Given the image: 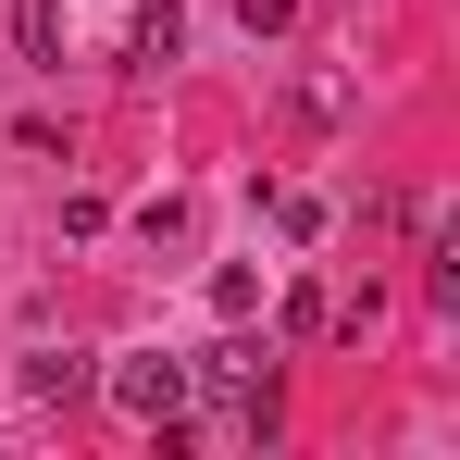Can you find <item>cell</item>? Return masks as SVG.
<instances>
[{
    "label": "cell",
    "mask_w": 460,
    "mask_h": 460,
    "mask_svg": "<svg viewBox=\"0 0 460 460\" xmlns=\"http://www.w3.org/2000/svg\"><path fill=\"white\" fill-rule=\"evenodd\" d=\"M112 411H137V423H187V361H112Z\"/></svg>",
    "instance_id": "cell-1"
},
{
    "label": "cell",
    "mask_w": 460,
    "mask_h": 460,
    "mask_svg": "<svg viewBox=\"0 0 460 460\" xmlns=\"http://www.w3.org/2000/svg\"><path fill=\"white\" fill-rule=\"evenodd\" d=\"M13 50L25 63H63V0H13Z\"/></svg>",
    "instance_id": "cell-2"
},
{
    "label": "cell",
    "mask_w": 460,
    "mask_h": 460,
    "mask_svg": "<svg viewBox=\"0 0 460 460\" xmlns=\"http://www.w3.org/2000/svg\"><path fill=\"white\" fill-rule=\"evenodd\" d=\"M187 50V13L174 0H137V63H174Z\"/></svg>",
    "instance_id": "cell-3"
},
{
    "label": "cell",
    "mask_w": 460,
    "mask_h": 460,
    "mask_svg": "<svg viewBox=\"0 0 460 460\" xmlns=\"http://www.w3.org/2000/svg\"><path fill=\"white\" fill-rule=\"evenodd\" d=\"M25 385H38V398H75L87 361H75V349H38V361H25Z\"/></svg>",
    "instance_id": "cell-4"
},
{
    "label": "cell",
    "mask_w": 460,
    "mask_h": 460,
    "mask_svg": "<svg viewBox=\"0 0 460 460\" xmlns=\"http://www.w3.org/2000/svg\"><path fill=\"white\" fill-rule=\"evenodd\" d=\"M274 236H299V249H311V236H323V199H311V187H274Z\"/></svg>",
    "instance_id": "cell-5"
},
{
    "label": "cell",
    "mask_w": 460,
    "mask_h": 460,
    "mask_svg": "<svg viewBox=\"0 0 460 460\" xmlns=\"http://www.w3.org/2000/svg\"><path fill=\"white\" fill-rule=\"evenodd\" d=\"M212 311H225V323H236V311H261V274H249V261H225V274H212Z\"/></svg>",
    "instance_id": "cell-6"
}]
</instances>
